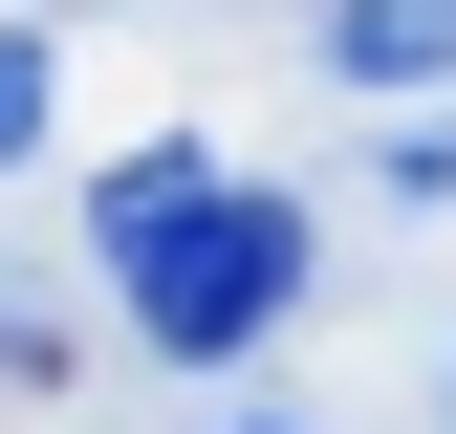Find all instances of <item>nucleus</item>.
<instances>
[{
  "label": "nucleus",
  "mask_w": 456,
  "mask_h": 434,
  "mask_svg": "<svg viewBox=\"0 0 456 434\" xmlns=\"http://www.w3.org/2000/svg\"><path fill=\"white\" fill-rule=\"evenodd\" d=\"M44 108H66V66H44V44H0V152H44Z\"/></svg>",
  "instance_id": "7ed1b4c3"
},
{
  "label": "nucleus",
  "mask_w": 456,
  "mask_h": 434,
  "mask_svg": "<svg viewBox=\"0 0 456 434\" xmlns=\"http://www.w3.org/2000/svg\"><path fill=\"white\" fill-rule=\"evenodd\" d=\"M326 87H370V108L456 87V0H326Z\"/></svg>",
  "instance_id": "f03ea898"
},
{
  "label": "nucleus",
  "mask_w": 456,
  "mask_h": 434,
  "mask_svg": "<svg viewBox=\"0 0 456 434\" xmlns=\"http://www.w3.org/2000/svg\"><path fill=\"white\" fill-rule=\"evenodd\" d=\"M87 239H109V304L152 326V348H261L282 304H305V217L282 196H240L217 152H131V174L87 196Z\"/></svg>",
  "instance_id": "f257e3e1"
},
{
  "label": "nucleus",
  "mask_w": 456,
  "mask_h": 434,
  "mask_svg": "<svg viewBox=\"0 0 456 434\" xmlns=\"http://www.w3.org/2000/svg\"><path fill=\"white\" fill-rule=\"evenodd\" d=\"M240 434H261V413H240Z\"/></svg>",
  "instance_id": "20e7f679"
}]
</instances>
